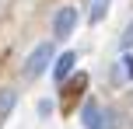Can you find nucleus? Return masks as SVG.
Returning a JSON list of instances; mask_svg holds the SVG:
<instances>
[{
  "instance_id": "nucleus-1",
  "label": "nucleus",
  "mask_w": 133,
  "mask_h": 129,
  "mask_svg": "<svg viewBox=\"0 0 133 129\" xmlns=\"http://www.w3.org/2000/svg\"><path fill=\"white\" fill-rule=\"evenodd\" d=\"M77 21H81L77 4H63V7H56V14H53V39L66 42L74 32H77Z\"/></svg>"
},
{
  "instance_id": "nucleus-2",
  "label": "nucleus",
  "mask_w": 133,
  "mask_h": 129,
  "mask_svg": "<svg viewBox=\"0 0 133 129\" xmlns=\"http://www.w3.org/2000/svg\"><path fill=\"white\" fill-rule=\"evenodd\" d=\"M81 126L84 129H116V112L102 108L98 101H84V108H81Z\"/></svg>"
},
{
  "instance_id": "nucleus-3",
  "label": "nucleus",
  "mask_w": 133,
  "mask_h": 129,
  "mask_svg": "<svg viewBox=\"0 0 133 129\" xmlns=\"http://www.w3.org/2000/svg\"><path fill=\"white\" fill-rule=\"evenodd\" d=\"M49 63H53V42H39V45L28 52V59H25V77L28 80L42 77L49 70Z\"/></svg>"
},
{
  "instance_id": "nucleus-9",
  "label": "nucleus",
  "mask_w": 133,
  "mask_h": 129,
  "mask_svg": "<svg viewBox=\"0 0 133 129\" xmlns=\"http://www.w3.org/2000/svg\"><path fill=\"white\" fill-rule=\"evenodd\" d=\"M39 115H42V119L53 115V98H42V101H39Z\"/></svg>"
},
{
  "instance_id": "nucleus-6",
  "label": "nucleus",
  "mask_w": 133,
  "mask_h": 129,
  "mask_svg": "<svg viewBox=\"0 0 133 129\" xmlns=\"http://www.w3.org/2000/svg\"><path fill=\"white\" fill-rule=\"evenodd\" d=\"M105 11H109V0H95V4H91V14H88L91 25H98V21L105 18Z\"/></svg>"
},
{
  "instance_id": "nucleus-4",
  "label": "nucleus",
  "mask_w": 133,
  "mask_h": 129,
  "mask_svg": "<svg viewBox=\"0 0 133 129\" xmlns=\"http://www.w3.org/2000/svg\"><path fill=\"white\" fill-rule=\"evenodd\" d=\"M74 66H77V52L74 49H66L63 56H56V66H53V80L56 84H66L74 77Z\"/></svg>"
},
{
  "instance_id": "nucleus-8",
  "label": "nucleus",
  "mask_w": 133,
  "mask_h": 129,
  "mask_svg": "<svg viewBox=\"0 0 133 129\" xmlns=\"http://www.w3.org/2000/svg\"><path fill=\"white\" fill-rule=\"evenodd\" d=\"M119 45H123V49H133V21H130L126 28H123V39H119Z\"/></svg>"
},
{
  "instance_id": "nucleus-7",
  "label": "nucleus",
  "mask_w": 133,
  "mask_h": 129,
  "mask_svg": "<svg viewBox=\"0 0 133 129\" xmlns=\"http://www.w3.org/2000/svg\"><path fill=\"white\" fill-rule=\"evenodd\" d=\"M119 66H123V77L133 84V56L130 52H123V59H119Z\"/></svg>"
},
{
  "instance_id": "nucleus-5",
  "label": "nucleus",
  "mask_w": 133,
  "mask_h": 129,
  "mask_svg": "<svg viewBox=\"0 0 133 129\" xmlns=\"http://www.w3.org/2000/svg\"><path fill=\"white\" fill-rule=\"evenodd\" d=\"M14 105H18V91L14 87H0V122L14 112Z\"/></svg>"
},
{
  "instance_id": "nucleus-10",
  "label": "nucleus",
  "mask_w": 133,
  "mask_h": 129,
  "mask_svg": "<svg viewBox=\"0 0 133 129\" xmlns=\"http://www.w3.org/2000/svg\"><path fill=\"white\" fill-rule=\"evenodd\" d=\"M126 101H130V105H133V91H130V98H126Z\"/></svg>"
}]
</instances>
